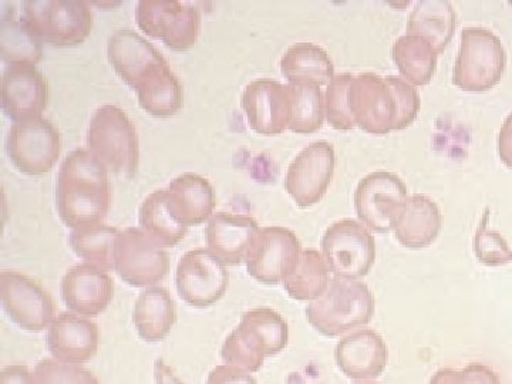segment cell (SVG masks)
<instances>
[{"label":"cell","instance_id":"obj_29","mask_svg":"<svg viewBox=\"0 0 512 384\" xmlns=\"http://www.w3.org/2000/svg\"><path fill=\"white\" fill-rule=\"evenodd\" d=\"M281 72L289 83H313L322 87L336 76L335 64L323 47L296 43L281 59Z\"/></svg>","mask_w":512,"mask_h":384},{"label":"cell","instance_id":"obj_45","mask_svg":"<svg viewBox=\"0 0 512 384\" xmlns=\"http://www.w3.org/2000/svg\"><path fill=\"white\" fill-rule=\"evenodd\" d=\"M430 384H463L461 372L454 369H440L431 379Z\"/></svg>","mask_w":512,"mask_h":384},{"label":"cell","instance_id":"obj_33","mask_svg":"<svg viewBox=\"0 0 512 384\" xmlns=\"http://www.w3.org/2000/svg\"><path fill=\"white\" fill-rule=\"evenodd\" d=\"M330 269L322 252L316 249L302 251L295 271L284 281L285 291L299 302H313L325 293L329 286Z\"/></svg>","mask_w":512,"mask_h":384},{"label":"cell","instance_id":"obj_13","mask_svg":"<svg viewBox=\"0 0 512 384\" xmlns=\"http://www.w3.org/2000/svg\"><path fill=\"white\" fill-rule=\"evenodd\" d=\"M114 271L134 288H151L168 275L170 258L140 228H126L114 251Z\"/></svg>","mask_w":512,"mask_h":384},{"label":"cell","instance_id":"obj_28","mask_svg":"<svg viewBox=\"0 0 512 384\" xmlns=\"http://www.w3.org/2000/svg\"><path fill=\"white\" fill-rule=\"evenodd\" d=\"M457 28V15L447 0L417 2L407 19L406 35L419 36L429 42L437 55H443Z\"/></svg>","mask_w":512,"mask_h":384},{"label":"cell","instance_id":"obj_15","mask_svg":"<svg viewBox=\"0 0 512 384\" xmlns=\"http://www.w3.org/2000/svg\"><path fill=\"white\" fill-rule=\"evenodd\" d=\"M336 167L335 148L329 141L320 140L303 148L289 165L285 188L301 208L318 204L333 180Z\"/></svg>","mask_w":512,"mask_h":384},{"label":"cell","instance_id":"obj_21","mask_svg":"<svg viewBox=\"0 0 512 384\" xmlns=\"http://www.w3.org/2000/svg\"><path fill=\"white\" fill-rule=\"evenodd\" d=\"M259 229L258 222L248 215L217 212L205 229L208 251L224 265H241Z\"/></svg>","mask_w":512,"mask_h":384},{"label":"cell","instance_id":"obj_27","mask_svg":"<svg viewBox=\"0 0 512 384\" xmlns=\"http://www.w3.org/2000/svg\"><path fill=\"white\" fill-rule=\"evenodd\" d=\"M133 322L138 336L148 343L161 342L177 322V308L171 293L161 286H151L138 296Z\"/></svg>","mask_w":512,"mask_h":384},{"label":"cell","instance_id":"obj_2","mask_svg":"<svg viewBox=\"0 0 512 384\" xmlns=\"http://www.w3.org/2000/svg\"><path fill=\"white\" fill-rule=\"evenodd\" d=\"M289 328L284 316L274 309L258 308L245 312L237 328L222 345L225 365L255 373L264 365L265 357L286 349Z\"/></svg>","mask_w":512,"mask_h":384},{"label":"cell","instance_id":"obj_14","mask_svg":"<svg viewBox=\"0 0 512 384\" xmlns=\"http://www.w3.org/2000/svg\"><path fill=\"white\" fill-rule=\"evenodd\" d=\"M178 295L192 308H208L224 298L229 285L227 265L208 249H194L180 259L175 272Z\"/></svg>","mask_w":512,"mask_h":384},{"label":"cell","instance_id":"obj_20","mask_svg":"<svg viewBox=\"0 0 512 384\" xmlns=\"http://www.w3.org/2000/svg\"><path fill=\"white\" fill-rule=\"evenodd\" d=\"M60 292L67 308L76 315L90 318L109 308L114 284L103 269L90 264H79L64 274Z\"/></svg>","mask_w":512,"mask_h":384},{"label":"cell","instance_id":"obj_38","mask_svg":"<svg viewBox=\"0 0 512 384\" xmlns=\"http://www.w3.org/2000/svg\"><path fill=\"white\" fill-rule=\"evenodd\" d=\"M488 212H485L474 238V251L481 264L503 266L512 262V249L497 231L487 228Z\"/></svg>","mask_w":512,"mask_h":384},{"label":"cell","instance_id":"obj_12","mask_svg":"<svg viewBox=\"0 0 512 384\" xmlns=\"http://www.w3.org/2000/svg\"><path fill=\"white\" fill-rule=\"evenodd\" d=\"M0 296L9 319L28 332H43L56 319V305L39 282L16 271L0 272Z\"/></svg>","mask_w":512,"mask_h":384},{"label":"cell","instance_id":"obj_39","mask_svg":"<svg viewBox=\"0 0 512 384\" xmlns=\"http://www.w3.org/2000/svg\"><path fill=\"white\" fill-rule=\"evenodd\" d=\"M386 80L389 86L392 87L397 104L394 131L406 130L407 127L412 126L417 116H419L421 106L419 93L403 77L387 76Z\"/></svg>","mask_w":512,"mask_h":384},{"label":"cell","instance_id":"obj_22","mask_svg":"<svg viewBox=\"0 0 512 384\" xmlns=\"http://www.w3.org/2000/svg\"><path fill=\"white\" fill-rule=\"evenodd\" d=\"M217 198L210 181L201 175L184 173L175 177L167 188V208L178 224L197 227L210 221Z\"/></svg>","mask_w":512,"mask_h":384},{"label":"cell","instance_id":"obj_40","mask_svg":"<svg viewBox=\"0 0 512 384\" xmlns=\"http://www.w3.org/2000/svg\"><path fill=\"white\" fill-rule=\"evenodd\" d=\"M207 384H258V382L245 370L222 365L211 370Z\"/></svg>","mask_w":512,"mask_h":384},{"label":"cell","instance_id":"obj_11","mask_svg":"<svg viewBox=\"0 0 512 384\" xmlns=\"http://www.w3.org/2000/svg\"><path fill=\"white\" fill-rule=\"evenodd\" d=\"M302 255V245L295 232L282 227L259 229L249 248L248 274L264 285L284 284L295 271Z\"/></svg>","mask_w":512,"mask_h":384},{"label":"cell","instance_id":"obj_8","mask_svg":"<svg viewBox=\"0 0 512 384\" xmlns=\"http://www.w3.org/2000/svg\"><path fill=\"white\" fill-rule=\"evenodd\" d=\"M136 20L146 35L160 40L174 52L191 50L200 37V10L177 0H141L136 8Z\"/></svg>","mask_w":512,"mask_h":384},{"label":"cell","instance_id":"obj_24","mask_svg":"<svg viewBox=\"0 0 512 384\" xmlns=\"http://www.w3.org/2000/svg\"><path fill=\"white\" fill-rule=\"evenodd\" d=\"M107 57L117 76L136 90L138 82L157 64L167 62L164 56L134 30H117L107 43Z\"/></svg>","mask_w":512,"mask_h":384},{"label":"cell","instance_id":"obj_43","mask_svg":"<svg viewBox=\"0 0 512 384\" xmlns=\"http://www.w3.org/2000/svg\"><path fill=\"white\" fill-rule=\"evenodd\" d=\"M2 384H35V380L28 367L8 366L2 370Z\"/></svg>","mask_w":512,"mask_h":384},{"label":"cell","instance_id":"obj_37","mask_svg":"<svg viewBox=\"0 0 512 384\" xmlns=\"http://www.w3.org/2000/svg\"><path fill=\"white\" fill-rule=\"evenodd\" d=\"M33 380L35 384H100L92 370L55 359L40 360L33 370Z\"/></svg>","mask_w":512,"mask_h":384},{"label":"cell","instance_id":"obj_6","mask_svg":"<svg viewBox=\"0 0 512 384\" xmlns=\"http://www.w3.org/2000/svg\"><path fill=\"white\" fill-rule=\"evenodd\" d=\"M22 19L40 42L55 47L82 45L93 29L92 9L82 0H28Z\"/></svg>","mask_w":512,"mask_h":384},{"label":"cell","instance_id":"obj_4","mask_svg":"<svg viewBox=\"0 0 512 384\" xmlns=\"http://www.w3.org/2000/svg\"><path fill=\"white\" fill-rule=\"evenodd\" d=\"M87 146L107 171L120 180L136 177L140 157L137 128L120 107L106 104L96 110L87 131Z\"/></svg>","mask_w":512,"mask_h":384},{"label":"cell","instance_id":"obj_16","mask_svg":"<svg viewBox=\"0 0 512 384\" xmlns=\"http://www.w3.org/2000/svg\"><path fill=\"white\" fill-rule=\"evenodd\" d=\"M349 109L357 127L375 136L394 131L397 104L386 77L362 73L353 77L349 89Z\"/></svg>","mask_w":512,"mask_h":384},{"label":"cell","instance_id":"obj_26","mask_svg":"<svg viewBox=\"0 0 512 384\" xmlns=\"http://www.w3.org/2000/svg\"><path fill=\"white\" fill-rule=\"evenodd\" d=\"M441 222L443 217L436 202L426 195H410L394 234L404 248H427L439 237Z\"/></svg>","mask_w":512,"mask_h":384},{"label":"cell","instance_id":"obj_30","mask_svg":"<svg viewBox=\"0 0 512 384\" xmlns=\"http://www.w3.org/2000/svg\"><path fill=\"white\" fill-rule=\"evenodd\" d=\"M140 229L154 244L173 248L184 241L188 228L178 224L167 208V188L151 192L138 211Z\"/></svg>","mask_w":512,"mask_h":384},{"label":"cell","instance_id":"obj_18","mask_svg":"<svg viewBox=\"0 0 512 384\" xmlns=\"http://www.w3.org/2000/svg\"><path fill=\"white\" fill-rule=\"evenodd\" d=\"M46 77L32 64H10L2 77V109L13 123L42 117L49 106Z\"/></svg>","mask_w":512,"mask_h":384},{"label":"cell","instance_id":"obj_10","mask_svg":"<svg viewBox=\"0 0 512 384\" xmlns=\"http://www.w3.org/2000/svg\"><path fill=\"white\" fill-rule=\"evenodd\" d=\"M409 192L399 175L376 171L360 180L355 191V210L366 228L386 234L396 227Z\"/></svg>","mask_w":512,"mask_h":384},{"label":"cell","instance_id":"obj_7","mask_svg":"<svg viewBox=\"0 0 512 384\" xmlns=\"http://www.w3.org/2000/svg\"><path fill=\"white\" fill-rule=\"evenodd\" d=\"M6 153L20 173L40 177L59 160L62 138L55 124L43 117L16 121L6 137Z\"/></svg>","mask_w":512,"mask_h":384},{"label":"cell","instance_id":"obj_34","mask_svg":"<svg viewBox=\"0 0 512 384\" xmlns=\"http://www.w3.org/2000/svg\"><path fill=\"white\" fill-rule=\"evenodd\" d=\"M291 93V126L296 134H313L326 120L325 94L318 84L289 83Z\"/></svg>","mask_w":512,"mask_h":384},{"label":"cell","instance_id":"obj_41","mask_svg":"<svg viewBox=\"0 0 512 384\" xmlns=\"http://www.w3.org/2000/svg\"><path fill=\"white\" fill-rule=\"evenodd\" d=\"M461 382L463 384H501L494 370L478 363H473L461 370Z\"/></svg>","mask_w":512,"mask_h":384},{"label":"cell","instance_id":"obj_17","mask_svg":"<svg viewBox=\"0 0 512 384\" xmlns=\"http://www.w3.org/2000/svg\"><path fill=\"white\" fill-rule=\"evenodd\" d=\"M241 106L249 127L265 137L279 136L291 126L289 87L271 79L254 80L245 87Z\"/></svg>","mask_w":512,"mask_h":384},{"label":"cell","instance_id":"obj_46","mask_svg":"<svg viewBox=\"0 0 512 384\" xmlns=\"http://www.w3.org/2000/svg\"><path fill=\"white\" fill-rule=\"evenodd\" d=\"M356 384H382V383H377V382H360V383H356Z\"/></svg>","mask_w":512,"mask_h":384},{"label":"cell","instance_id":"obj_19","mask_svg":"<svg viewBox=\"0 0 512 384\" xmlns=\"http://www.w3.org/2000/svg\"><path fill=\"white\" fill-rule=\"evenodd\" d=\"M99 346V326L73 312L56 316L47 332V348L57 362L83 365L96 357Z\"/></svg>","mask_w":512,"mask_h":384},{"label":"cell","instance_id":"obj_23","mask_svg":"<svg viewBox=\"0 0 512 384\" xmlns=\"http://www.w3.org/2000/svg\"><path fill=\"white\" fill-rule=\"evenodd\" d=\"M335 359L339 369L350 379H373L386 370L389 350L379 333L363 329L340 340Z\"/></svg>","mask_w":512,"mask_h":384},{"label":"cell","instance_id":"obj_44","mask_svg":"<svg viewBox=\"0 0 512 384\" xmlns=\"http://www.w3.org/2000/svg\"><path fill=\"white\" fill-rule=\"evenodd\" d=\"M154 376H156L157 384H184L175 376L173 370L165 365L163 359H157L156 365H154Z\"/></svg>","mask_w":512,"mask_h":384},{"label":"cell","instance_id":"obj_5","mask_svg":"<svg viewBox=\"0 0 512 384\" xmlns=\"http://www.w3.org/2000/svg\"><path fill=\"white\" fill-rule=\"evenodd\" d=\"M507 53L500 37L484 28L461 32V46L453 70V83L468 93L494 89L504 77Z\"/></svg>","mask_w":512,"mask_h":384},{"label":"cell","instance_id":"obj_32","mask_svg":"<svg viewBox=\"0 0 512 384\" xmlns=\"http://www.w3.org/2000/svg\"><path fill=\"white\" fill-rule=\"evenodd\" d=\"M120 229L110 225L92 224L72 229L69 244L74 254L86 264L97 266L104 272L114 271V251L119 241Z\"/></svg>","mask_w":512,"mask_h":384},{"label":"cell","instance_id":"obj_31","mask_svg":"<svg viewBox=\"0 0 512 384\" xmlns=\"http://www.w3.org/2000/svg\"><path fill=\"white\" fill-rule=\"evenodd\" d=\"M392 56L403 79L412 86H427L437 69L434 47L419 36L404 35L394 42Z\"/></svg>","mask_w":512,"mask_h":384},{"label":"cell","instance_id":"obj_35","mask_svg":"<svg viewBox=\"0 0 512 384\" xmlns=\"http://www.w3.org/2000/svg\"><path fill=\"white\" fill-rule=\"evenodd\" d=\"M0 56L5 63L32 64L43 59V43L23 19H2L0 22Z\"/></svg>","mask_w":512,"mask_h":384},{"label":"cell","instance_id":"obj_25","mask_svg":"<svg viewBox=\"0 0 512 384\" xmlns=\"http://www.w3.org/2000/svg\"><path fill=\"white\" fill-rule=\"evenodd\" d=\"M134 92L140 106L157 119H168L183 109V84L168 62L157 64L148 70Z\"/></svg>","mask_w":512,"mask_h":384},{"label":"cell","instance_id":"obj_42","mask_svg":"<svg viewBox=\"0 0 512 384\" xmlns=\"http://www.w3.org/2000/svg\"><path fill=\"white\" fill-rule=\"evenodd\" d=\"M498 154L508 168H512V113L505 119L498 137Z\"/></svg>","mask_w":512,"mask_h":384},{"label":"cell","instance_id":"obj_3","mask_svg":"<svg viewBox=\"0 0 512 384\" xmlns=\"http://www.w3.org/2000/svg\"><path fill=\"white\" fill-rule=\"evenodd\" d=\"M375 296L359 279L335 276L328 289L309 303L306 318L313 329L328 338L365 326L375 315Z\"/></svg>","mask_w":512,"mask_h":384},{"label":"cell","instance_id":"obj_36","mask_svg":"<svg viewBox=\"0 0 512 384\" xmlns=\"http://www.w3.org/2000/svg\"><path fill=\"white\" fill-rule=\"evenodd\" d=\"M352 80V74H338L326 87V121L338 131H350L356 126L349 109V89Z\"/></svg>","mask_w":512,"mask_h":384},{"label":"cell","instance_id":"obj_9","mask_svg":"<svg viewBox=\"0 0 512 384\" xmlns=\"http://www.w3.org/2000/svg\"><path fill=\"white\" fill-rule=\"evenodd\" d=\"M322 255L333 275L363 278L375 265V237L362 222H335L323 235Z\"/></svg>","mask_w":512,"mask_h":384},{"label":"cell","instance_id":"obj_1","mask_svg":"<svg viewBox=\"0 0 512 384\" xmlns=\"http://www.w3.org/2000/svg\"><path fill=\"white\" fill-rule=\"evenodd\" d=\"M56 207L67 228L100 224L111 207L109 171L89 150L79 148L66 158L57 174Z\"/></svg>","mask_w":512,"mask_h":384}]
</instances>
